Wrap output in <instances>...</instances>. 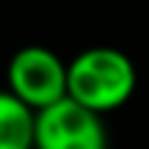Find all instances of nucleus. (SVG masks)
I'll list each match as a JSON object with an SVG mask.
<instances>
[{
  "instance_id": "nucleus-4",
  "label": "nucleus",
  "mask_w": 149,
  "mask_h": 149,
  "mask_svg": "<svg viewBox=\"0 0 149 149\" xmlns=\"http://www.w3.org/2000/svg\"><path fill=\"white\" fill-rule=\"evenodd\" d=\"M33 122L36 111L0 88V149H33Z\"/></svg>"
},
{
  "instance_id": "nucleus-2",
  "label": "nucleus",
  "mask_w": 149,
  "mask_h": 149,
  "mask_svg": "<svg viewBox=\"0 0 149 149\" xmlns=\"http://www.w3.org/2000/svg\"><path fill=\"white\" fill-rule=\"evenodd\" d=\"M33 149H108V130L100 113L64 97L36 111Z\"/></svg>"
},
{
  "instance_id": "nucleus-3",
  "label": "nucleus",
  "mask_w": 149,
  "mask_h": 149,
  "mask_svg": "<svg viewBox=\"0 0 149 149\" xmlns=\"http://www.w3.org/2000/svg\"><path fill=\"white\" fill-rule=\"evenodd\" d=\"M8 91L31 111L53 105L66 97V64L42 44L19 47L8 61Z\"/></svg>"
},
{
  "instance_id": "nucleus-1",
  "label": "nucleus",
  "mask_w": 149,
  "mask_h": 149,
  "mask_svg": "<svg viewBox=\"0 0 149 149\" xmlns=\"http://www.w3.org/2000/svg\"><path fill=\"white\" fill-rule=\"evenodd\" d=\"M138 88V69L119 47H86L66 64V97L94 113L127 105Z\"/></svg>"
}]
</instances>
